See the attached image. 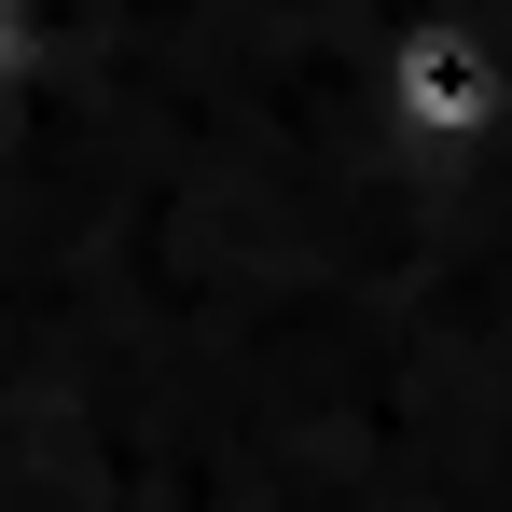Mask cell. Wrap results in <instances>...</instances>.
I'll list each match as a JSON object with an SVG mask.
<instances>
[{
	"label": "cell",
	"mask_w": 512,
	"mask_h": 512,
	"mask_svg": "<svg viewBox=\"0 0 512 512\" xmlns=\"http://www.w3.org/2000/svg\"><path fill=\"white\" fill-rule=\"evenodd\" d=\"M374 125H388L416 167L499 153V125H512V42L485 28V14H457V0H416V14L374 42Z\"/></svg>",
	"instance_id": "1"
},
{
	"label": "cell",
	"mask_w": 512,
	"mask_h": 512,
	"mask_svg": "<svg viewBox=\"0 0 512 512\" xmlns=\"http://www.w3.org/2000/svg\"><path fill=\"white\" fill-rule=\"evenodd\" d=\"M0 84H14V0H0Z\"/></svg>",
	"instance_id": "2"
}]
</instances>
